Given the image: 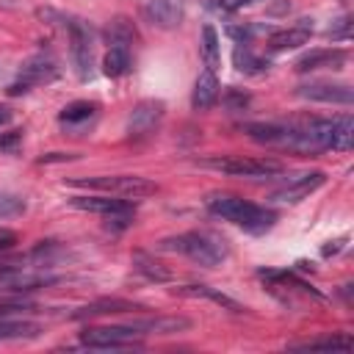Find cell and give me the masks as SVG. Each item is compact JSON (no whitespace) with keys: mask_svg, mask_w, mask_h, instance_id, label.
I'll use <instances>...</instances> for the list:
<instances>
[{"mask_svg":"<svg viewBox=\"0 0 354 354\" xmlns=\"http://www.w3.org/2000/svg\"><path fill=\"white\" fill-rule=\"evenodd\" d=\"M160 119H163V102H158V100H144V102H138V105L133 108V113H130V119H127V133H130L133 138H144V136H149V133L160 124Z\"/></svg>","mask_w":354,"mask_h":354,"instance_id":"cell-10","label":"cell"},{"mask_svg":"<svg viewBox=\"0 0 354 354\" xmlns=\"http://www.w3.org/2000/svg\"><path fill=\"white\" fill-rule=\"evenodd\" d=\"M97 116V105L94 102H86V100H77V102H69L61 113H58V122L64 127H77V124H86Z\"/></svg>","mask_w":354,"mask_h":354,"instance_id":"cell-19","label":"cell"},{"mask_svg":"<svg viewBox=\"0 0 354 354\" xmlns=\"http://www.w3.org/2000/svg\"><path fill=\"white\" fill-rule=\"evenodd\" d=\"M160 249L166 252H180L185 254L188 260L199 263V266H221L227 257H230V249H227V241L216 232H183V235H171V238H163L160 241Z\"/></svg>","mask_w":354,"mask_h":354,"instance_id":"cell-2","label":"cell"},{"mask_svg":"<svg viewBox=\"0 0 354 354\" xmlns=\"http://www.w3.org/2000/svg\"><path fill=\"white\" fill-rule=\"evenodd\" d=\"M340 243H343V241H335V246H324V257H329V254H335V252L340 249Z\"/></svg>","mask_w":354,"mask_h":354,"instance_id":"cell-34","label":"cell"},{"mask_svg":"<svg viewBox=\"0 0 354 354\" xmlns=\"http://www.w3.org/2000/svg\"><path fill=\"white\" fill-rule=\"evenodd\" d=\"M141 332L130 324L122 326H86L80 332V343L88 348H133L138 346Z\"/></svg>","mask_w":354,"mask_h":354,"instance_id":"cell-5","label":"cell"},{"mask_svg":"<svg viewBox=\"0 0 354 354\" xmlns=\"http://www.w3.org/2000/svg\"><path fill=\"white\" fill-rule=\"evenodd\" d=\"M25 210V202L19 196H0V216H17Z\"/></svg>","mask_w":354,"mask_h":354,"instance_id":"cell-30","label":"cell"},{"mask_svg":"<svg viewBox=\"0 0 354 354\" xmlns=\"http://www.w3.org/2000/svg\"><path fill=\"white\" fill-rule=\"evenodd\" d=\"M205 205H207V210L213 216H221V218L238 224L241 230H246L252 235L268 232L274 227V221H277L274 210H266V207H260L254 202H246L241 196H232V194H210L205 199Z\"/></svg>","mask_w":354,"mask_h":354,"instance_id":"cell-1","label":"cell"},{"mask_svg":"<svg viewBox=\"0 0 354 354\" xmlns=\"http://www.w3.org/2000/svg\"><path fill=\"white\" fill-rule=\"evenodd\" d=\"M69 41H72V61L80 80L91 77V61H94V30L83 19H69Z\"/></svg>","mask_w":354,"mask_h":354,"instance_id":"cell-6","label":"cell"},{"mask_svg":"<svg viewBox=\"0 0 354 354\" xmlns=\"http://www.w3.org/2000/svg\"><path fill=\"white\" fill-rule=\"evenodd\" d=\"M310 33H313L310 19H299L293 28L274 30V33L268 36V50H274V53L296 50V47H301V44H307V41H310Z\"/></svg>","mask_w":354,"mask_h":354,"instance_id":"cell-13","label":"cell"},{"mask_svg":"<svg viewBox=\"0 0 354 354\" xmlns=\"http://www.w3.org/2000/svg\"><path fill=\"white\" fill-rule=\"evenodd\" d=\"M127 69H130V53L124 47H111L102 55V72L108 77H122L127 75Z\"/></svg>","mask_w":354,"mask_h":354,"instance_id":"cell-22","label":"cell"},{"mask_svg":"<svg viewBox=\"0 0 354 354\" xmlns=\"http://www.w3.org/2000/svg\"><path fill=\"white\" fill-rule=\"evenodd\" d=\"M69 185L77 188H91V191H102L111 196H122V199H144L152 196L158 191V185L147 177L138 174H102V177H75L69 180Z\"/></svg>","mask_w":354,"mask_h":354,"instance_id":"cell-3","label":"cell"},{"mask_svg":"<svg viewBox=\"0 0 354 354\" xmlns=\"http://www.w3.org/2000/svg\"><path fill=\"white\" fill-rule=\"evenodd\" d=\"M243 133L257 141V144H266V147H279L285 149L288 147V136H290V124H266V122H252L243 127Z\"/></svg>","mask_w":354,"mask_h":354,"instance_id":"cell-15","label":"cell"},{"mask_svg":"<svg viewBox=\"0 0 354 354\" xmlns=\"http://www.w3.org/2000/svg\"><path fill=\"white\" fill-rule=\"evenodd\" d=\"M232 61H235V66L241 72H249V75H257V72H266L268 69V61H263L260 55H254L246 44H238L232 50Z\"/></svg>","mask_w":354,"mask_h":354,"instance_id":"cell-24","label":"cell"},{"mask_svg":"<svg viewBox=\"0 0 354 354\" xmlns=\"http://www.w3.org/2000/svg\"><path fill=\"white\" fill-rule=\"evenodd\" d=\"M252 3H257V0H205V6L213 8L216 14H232V11H238L243 6H252Z\"/></svg>","mask_w":354,"mask_h":354,"instance_id":"cell-28","label":"cell"},{"mask_svg":"<svg viewBox=\"0 0 354 354\" xmlns=\"http://www.w3.org/2000/svg\"><path fill=\"white\" fill-rule=\"evenodd\" d=\"M202 58H205V66L210 72H216L221 66V44H218V33L213 25L202 28Z\"/></svg>","mask_w":354,"mask_h":354,"instance_id":"cell-21","label":"cell"},{"mask_svg":"<svg viewBox=\"0 0 354 354\" xmlns=\"http://www.w3.org/2000/svg\"><path fill=\"white\" fill-rule=\"evenodd\" d=\"M19 141H22V130H8V133H0V152L14 155V152L19 149Z\"/></svg>","mask_w":354,"mask_h":354,"instance_id":"cell-29","label":"cell"},{"mask_svg":"<svg viewBox=\"0 0 354 354\" xmlns=\"http://www.w3.org/2000/svg\"><path fill=\"white\" fill-rule=\"evenodd\" d=\"M130 310H144L138 304H130L124 299H100V301H91L86 304L83 310L75 313V318H94V315H108V313H130Z\"/></svg>","mask_w":354,"mask_h":354,"instance_id":"cell-18","label":"cell"},{"mask_svg":"<svg viewBox=\"0 0 354 354\" xmlns=\"http://www.w3.org/2000/svg\"><path fill=\"white\" fill-rule=\"evenodd\" d=\"M296 351H348L351 340L348 337H321V340H307V343H296Z\"/></svg>","mask_w":354,"mask_h":354,"instance_id":"cell-26","label":"cell"},{"mask_svg":"<svg viewBox=\"0 0 354 354\" xmlns=\"http://www.w3.org/2000/svg\"><path fill=\"white\" fill-rule=\"evenodd\" d=\"M205 169H216L230 177H271L282 171L279 160L268 158H243V155H221V158H205L199 160Z\"/></svg>","mask_w":354,"mask_h":354,"instance_id":"cell-4","label":"cell"},{"mask_svg":"<svg viewBox=\"0 0 354 354\" xmlns=\"http://www.w3.org/2000/svg\"><path fill=\"white\" fill-rule=\"evenodd\" d=\"M174 293L180 296H191V299H210L213 304L230 310V313H243V304H238L235 299H230L227 293L210 288V285H183V288H174Z\"/></svg>","mask_w":354,"mask_h":354,"instance_id":"cell-17","label":"cell"},{"mask_svg":"<svg viewBox=\"0 0 354 354\" xmlns=\"http://www.w3.org/2000/svg\"><path fill=\"white\" fill-rule=\"evenodd\" d=\"M218 100V80H216V72L205 69L199 72L196 83H194V91H191V105L194 111H210Z\"/></svg>","mask_w":354,"mask_h":354,"instance_id":"cell-16","label":"cell"},{"mask_svg":"<svg viewBox=\"0 0 354 354\" xmlns=\"http://www.w3.org/2000/svg\"><path fill=\"white\" fill-rule=\"evenodd\" d=\"M337 22H340L337 28H329V36H332V39H340V36H348V19L343 17V19H337Z\"/></svg>","mask_w":354,"mask_h":354,"instance_id":"cell-32","label":"cell"},{"mask_svg":"<svg viewBox=\"0 0 354 354\" xmlns=\"http://www.w3.org/2000/svg\"><path fill=\"white\" fill-rule=\"evenodd\" d=\"M351 144H354V119L348 113H343V116L332 119V144H329V149L346 152V149H351Z\"/></svg>","mask_w":354,"mask_h":354,"instance_id":"cell-20","label":"cell"},{"mask_svg":"<svg viewBox=\"0 0 354 354\" xmlns=\"http://www.w3.org/2000/svg\"><path fill=\"white\" fill-rule=\"evenodd\" d=\"M348 53L343 47H324L310 50L296 61V72H315V69H343Z\"/></svg>","mask_w":354,"mask_h":354,"instance_id":"cell-12","label":"cell"},{"mask_svg":"<svg viewBox=\"0 0 354 354\" xmlns=\"http://www.w3.org/2000/svg\"><path fill=\"white\" fill-rule=\"evenodd\" d=\"M36 335H39V324L8 321L6 315H0V340H19V337H36Z\"/></svg>","mask_w":354,"mask_h":354,"instance_id":"cell-23","label":"cell"},{"mask_svg":"<svg viewBox=\"0 0 354 354\" xmlns=\"http://www.w3.org/2000/svg\"><path fill=\"white\" fill-rule=\"evenodd\" d=\"M105 36H108L111 47H124V50H127V44L136 39V30H133L130 19H124V17H116V19L108 25Z\"/></svg>","mask_w":354,"mask_h":354,"instance_id":"cell-25","label":"cell"},{"mask_svg":"<svg viewBox=\"0 0 354 354\" xmlns=\"http://www.w3.org/2000/svg\"><path fill=\"white\" fill-rule=\"evenodd\" d=\"M14 243H17V232H14V230L0 227V252H8Z\"/></svg>","mask_w":354,"mask_h":354,"instance_id":"cell-31","label":"cell"},{"mask_svg":"<svg viewBox=\"0 0 354 354\" xmlns=\"http://www.w3.org/2000/svg\"><path fill=\"white\" fill-rule=\"evenodd\" d=\"M133 266H136L141 274H147L149 279H158V282L171 279V274H169L158 260H152V257H149V254H144V252H136V254H133Z\"/></svg>","mask_w":354,"mask_h":354,"instance_id":"cell-27","label":"cell"},{"mask_svg":"<svg viewBox=\"0 0 354 354\" xmlns=\"http://www.w3.org/2000/svg\"><path fill=\"white\" fill-rule=\"evenodd\" d=\"M72 207L77 210H88V213H97V216H133V202L130 199H122V196H72L69 199Z\"/></svg>","mask_w":354,"mask_h":354,"instance_id":"cell-9","label":"cell"},{"mask_svg":"<svg viewBox=\"0 0 354 354\" xmlns=\"http://www.w3.org/2000/svg\"><path fill=\"white\" fill-rule=\"evenodd\" d=\"M299 97L315 100V102H332V105H351L354 88L346 83H329V80H313L299 86Z\"/></svg>","mask_w":354,"mask_h":354,"instance_id":"cell-7","label":"cell"},{"mask_svg":"<svg viewBox=\"0 0 354 354\" xmlns=\"http://www.w3.org/2000/svg\"><path fill=\"white\" fill-rule=\"evenodd\" d=\"M58 77V66L50 55H33L22 64L19 69V80L28 86H39V83H53Z\"/></svg>","mask_w":354,"mask_h":354,"instance_id":"cell-14","label":"cell"},{"mask_svg":"<svg viewBox=\"0 0 354 354\" xmlns=\"http://www.w3.org/2000/svg\"><path fill=\"white\" fill-rule=\"evenodd\" d=\"M141 11H144V19L160 30H171L183 19V3L180 0H144Z\"/></svg>","mask_w":354,"mask_h":354,"instance_id":"cell-11","label":"cell"},{"mask_svg":"<svg viewBox=\"0 0 354 354\" xmlns=\"http://www.w3.org/2000/svg\"><path fill=\"white\" fill-rule=\"evenodd\" d=\"M324 183H326V174H324V171H307V174L293 177L285 188L274 191L268 199H271V202H282V205H296V202L307 199L313 191H318Z\"/></svg>","mask_w":354,"mask_h":354,"instance_id":"cell-8","label":"cell"},{"mask_svg":"<svg viewBox=\"0 0 354 354\" xmlns=\"http://www.w3.org/2000/svg\"><path fill=\"white\" fill-rule=\"evenodd\" d=\"M11 116H14V113H11L6 105H0V124H8V122H11Z\"/></svg>","mask_w":354,"mask_h":354,"instance_id":"cell-33","label":"cell"}]
</instances>
